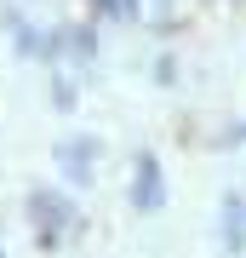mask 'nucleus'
Instances as JSON below:
<instances>
[{"label": "nucleus", "mask_w": 246, "mask_h": 258, "mask_svg": "<svg viewBox=\"0 0 246 258\" xmlns=\"http://www.w3.org/2000/svg\"><path fill=\"white\" fill-rule=\"evenodd\" d=\"M132 201L143 207V212H155L166 201V189H160V161L155 155H137V178H132Z\"/></svg>", "instance_id": "obj_1"}, {"label": "nucleus", "mask_w": 246, "mask_h": 258, "mask_svg": "<svg viewBox=\"0 0 246 258\" xmlns=\"http://www.w3.org/2000/svg\"><path fill=\"white\" fill-rule=\"evenodd\" d=\"M92 155H98V138H74V144H57V161H63V172L74 184H86L92 178Z\"/></svg>", "instance_id": "obj_2"}, {"label": "nucleus", "mask_w": 246, "mask_h": 258, "mask_svg": "<svg viewBox=\"0 0 246 258\" xmlns=\"http://www.w3.org/2000/svg\"><path fill=\"white\" fill-rule=\"evenodd\" d=\"M29 207H35V218L46 224V230H52V224H63V218H69V207H63V195H46V189H40V195H35V201H29Z\"/></svg>", "instance_id": "obj_3"}, {"label": "nucleus", "mask_w": 246, "mask_h": 258, "mask_svg": "<svg viewBox=\"0 0 246 258\" xmlns=\"http://www.w3.org/2000/svg\"><path fill=\"white\" fill-rule=\"evenodd\" d=\"M223 235L229 247H240V201H223Z\"/></svg>", "instance_id": "obj_4"}, {"label": "nucleus", "mask_w": 246, "mask_h": 258, "mask_svg": "<svg viewBox=\"0 0 246 258\" xmlns=\"http://www.w3.org/2000/svg\"><path fill=\"white\" fill-rule=\"evenodd\" d=\"M109 12H120V18H137V0H103Z\"/></svg>", "instance_id": "obj_5"}]
</instances>
